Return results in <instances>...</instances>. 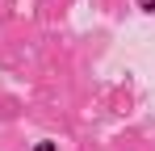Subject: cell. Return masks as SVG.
Returning a JSON list of instances; mask_svg holds the SVG:
<instances>
[{"instance_id": "6da1fadb", "label": "cell", "mask_w": 155, "mask_h": 151, "mask_svg": "<svg viewBox=\"0 0 155 151\" xmlns=\"http://www.w3.org/2000/svg\"><path fill=\"white\" fill-rule=\"evenodd\" d=\"M138 4H143V8H147V13H155V0H138Z\"/></svg>"}]
</instances>
